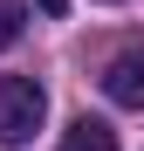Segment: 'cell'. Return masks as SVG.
Here are the masks:
<instances>
[{
	"label": "cell",
	"instance_id": "6da1fadb",
	"mask_svg": "<svg viewBox=\"0 0 144 151\" xmlns=\"http://www.w3.org/2000/svg\"><path fill=\"white\" fill-rule=\"evenodd\" d=\"M48 117V89L34 83V76H0V144L21 151Z\"/></svg>",
	"mask_w": 144,
	"mask_h": 151
},
{
	"label": "cell",
	"instance_id": "7a4b0ae2",
	"mask_svg": "<svg viewBox=\"0 0 144 151\" xmlns=\"http://www.w3.org/2000/svg\"><path fill=\"white\" fill-rule=\"evenodd\" d=\"M103 96L124 103V110H144V55H117L103 69Z\"/></svg>",
	"mask_w": 144,
	"mask_h": 151
},
{
	"label": "cell",
	"instance_id": "3957f363",
	"mask_svg": "<svg viewBox=\"0 0 144 151\" xmlns=\"http://www.w3.org/2000/svg\"><path fill=\"white\" fill-rule=\"evenodd\" d=\"M55 151H117V131H110L103 117H76V124L62 131V144H55Z\"/></svg>",
	"mask_w": 144,
	"mask_h": 151
},
{
	"label": "cell",
	"instance_id": "277c9868",
	"mask_svg": "<svg viewBox=\"0 0 144 151\" xmlns=\"http://www.w3.org/2000/svg\"><path fill=\"white\" fill-rule=\"evenodd\" d=\"M21 28H28V0H0V48L21 41Z\"/></svg>",
	"mask_w": 144,
	"mask_h": 151
},
{
	"label": "cell",
	"instance_id": "5b68a950",
	"mask_svg": "<svg viewBox=\"0 0 144 151\" xmlns=\"http://www.w3.org/2000/svg\"><path fill=\"white\" fill-rule=\"evenodd\" d=\"M34 7H41V14H62V0H34Z\"/></svg>",
	"mask_w": 144,
	"mask_h": 151
}]
</instances>
